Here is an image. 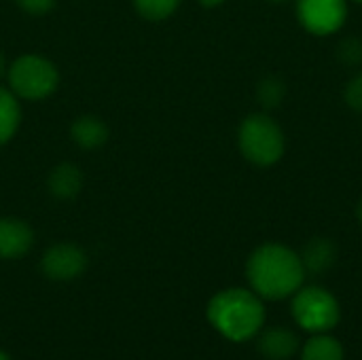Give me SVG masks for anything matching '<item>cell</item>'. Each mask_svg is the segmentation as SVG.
I'll return each mask as SVG.
<instances>
[{
	"label": "cell",
	"instance_id": "13",
	"mask_svg": "<svg viewBox=\"0 0 362 360\" xmlns=\"http://www.w3.org/2000/svg\"><path fill=\"white\" fill-rule=\"evenodd\" d=\"M19 121H21V108L17 95L11 89L0 87V146L15 136Z\"/></svg>",
	"mask_w": 362,
	"mask_h": 360
},
{
	"label": "cell",
	"instance_id": "5",
	"mask_svg": "<svg viewBox=\"0 0 362 360\" xmlns=\"http://www.w3.org/2000/svg\"><path fill=\"white\" fill-rule=\"evenodd\" d=\"M293 316L305 331L325 333L339 323V303L329 291L320 286H308L295 295Z\"/></svg>",
	"mask_w": 362,
	"mask_h": 360
},
{
	"label": "cell",
	"instance_id": "24",
	"mask_svg": "<svg viewBox=\"0 0 362 360\" xmlns=\"http://www.w3.org/2000/svg\"><path fill=\"white\" fill-rule=\"evenodd\" d=\"M0 360H11V359H8V354H6V352H2V350H0Z\"/></svg>",
	"mask_w": 362,
	"mask_h": 360
},
{
	"label": "cell",
	"instance_id": "1",
	"mask_svg": "<svg viewBox=\"0 0 362 360\" xmlns=\"http://www.w3.org/2000/svg\"><path fill=\"white\" fill-rule=\"evenodd\" d=\"M246 276L259 297L284 299L303 284L305 269L299 255L288 246L263 244L250 255Z\"/></svg>",
	"mask_w": 362,
	"mask_h": 360
},
{
	"label": "cell",
	"instance_id": "25",
	"mask_svg": "<svg viewBox=\"0 0 362 360\" xmlns=\"http://www.w3.org/2000/svg\"><path fill=\"white\" fill-rule=\"evenodd\" d=\"M352 2H356V4H362V0H352Z\"/></svg>",
	"mask_w": 362,
	"mask_h": 360
},
{
	"label": "cell",
	"instance_id": "14",
	"mask_svg": "<svg viewBox=\"0 0 362 360\" xmlns=\"http://www.w3.org/2000/svg\"><path fill=\"white\" fill-rule=\"evenodd\" d=\"M303 360H344V348L329 335L312 337L303 350Z\"/></svg>",
	"mask_w": 362,
	"mask_h": 360
},
{
	"label": "cell",
	"instance_id": "12",
	"mask_svg": "<svg viewBox=\"0 0 362 360\" xmlns=\"http://www.w3.org/2000/svg\"><path fill=\"white\" fill-rule=\"evenodd\" d=\"M83 174L74 163H59L49 174V191L57 199H72L81 193Z\"/></svg>",
	"mask_w": 362,
	"mask_h": 360
},
{
	"label": "cell",
	"instance_id": "6",
	"mask_svg": "<svg viewBox=\"0 0 362 360\" xmlns=\"http://www.w3.org/2000/svg\"><path fill=\"white\" fill-rule=\"evenodd\" d=\"M297 17L308 32L329 36L344 28L348 0H297Z\"/></svg>",
	"mask_w": 362,
	"mask_h": 360
},
{
	"label": "cell",
	"instance_id": "3",
	"mask_svg": "<svg viewBox=\"0 0 362 360\" xmlns=\"http://www.w3.org/2000/svg\"><path fill=\"white\" fill-rule=\"evenodd\" d=\"M238 146L250 163L269 168L282 159L286 149V138L282 127L269 115L255 112L240 123Z\"/></svg>",
	"mask_w": 362,
	"mask_h": 360
},
{
	"label": "cell",
	"instance_id": "15",
	"mask_svg": "<svg viewBox=\"0 0 362 360\" xmlns=\"http://www.w3.org/2000/svg\"><path fill=\"white\" fill-rule=\"evenodd\" d=\"M286 98V85L282 79L278 76H265L259 85H257V100L263 108L272 110L278 108Z\"/></svg>",
	"mask_w": 362,
	"mask_h": 360
},
{
	"label": "cell",
	"instance_id": "16",
	"mask_svg": "<svg viewBox=\"0 0 362 360\" xmlns=\"http://www.w3.org/2000/svg\"><path fill=\"white\" fill-rule=\"evenodd\" d=\"M138 13L148 21H163L180 6V0H134Z\"/></svg>",
	"mask_w": 362,
	"mask_h": 360
},
{
	"label": "cell",
	"instance_id": "20",
	"mask_svg": "<svg viewBox=\"0 0 362 360\" xmlns=\"http://www.w3.org/2000/svg\"><path fill=\"white\" fill-rule=\"evenodd\" d=\"M202 6H206V8H214V6H221L225 0H197Z\"/></svg>",
	"mask_w": 362,
	"mask_h": 360
},
{
	"label": "cell",
	"instance_id": "17",
	"mask_svg": "<svg viewBox=\"0 0 362 360\" xmlns=\"http://www.w3.org/2000/svg\"><path fill=\"white\" fill-rule=\"evenodd\" d=\"M337 57L346 66H361L362 64V40L356 36L344 38L337 47Z\"/></svg>",
	"mask_w": 362,
	"mask_h": 360
},
{
	"label": "cell",
	"instance_id": "10",
	"mask_svg": "<svg viewBox=\"0 0 362 360\" xmlns=\"http://www.w3.org/2000/svg\"><path fill=\"white\" fill-rule=\"evenodd\" d=\"M297 346H299L297 335L286 327L269 329L259 339V352L272 360L291 359L297 352Z\"/></svg>",
	"mask_w": 362,
	"mask_h": 360
},
{
	"label": "cell",
	"instance_id": "23",
	"mask_svg": "<svg viewBox=\"0 0 362 360\" xmlns=\"http://www.w3.org/2000/svg\"><path fill=\"white\" fill-rule=\"evenodd\" d=\"M267 2H272V4H284V2H288V0H267Z\"/></svg>",
	"mask_w": 362,
	"mask_h": 360
},
{
	"label": "cell",
	"instance_id": "9",
	"mask_svg": "<svg viewBox=\"0 0 362 360\" xmlns=\"http://www.w3.org/2000/svg\"><path fill=\"white\" fill-rule=\"evenodd\" d=\"M305 274L322 276L327 274L335 261H337V246L329 238H314L303 246V252L299 255Z\"/></svg>",
	"mask_w": 362,
	"mask_h": 360
},
{
	"label": "cell",
	"instance_id": "7",
	"mask_svg": "<svg viewBox=\"0 0 362 360\" xmlns=\"http://www.w3.org/2000/svg\"><path fill=\"white\" fill-rule=\"evenodd\" d=\"M42 274L51 280L66 282L78 278L87 267L85 252L74 244H55L51 246L40 261Z\"/></svg>",
	"mask_w": 362,
	"mask_h": 360
},
{
	"label": "cell",
	"instance_id": "4",
	"mask_svg": "<svg viewBox=\"0 0 362 360\" xmlns=\"http://www.w3.org/2000/svg\"><path fill=\"white\" fill-rule=\"evenodd\" d=\"M6 76L11 91L23 100H45L57 89L59 83V72L55 64L36 53L19 55L8 66Z\"/></svg>",
	"mask_w": 362,
	"mask_h": 360
},
{
	"label": "cell",
	"instance_id": "18",
	"mask_svg": "<svg viewBox=\"0 0 362 360\" xmlns=\"http://www.w3.org/2000/svg\"><path fill=\"white\" fill-rule=\"evenodd\" d=\"M344 100L346 104L356 110V112H362V70L356 72L344 87Z\"/></svg>",
	"mask_w": 362,
	"mask_h": 360
},
{
	"label": "cell",
	"instance_id": "2",
	"mask_svg": "<svg viewBox=\"0 0 362 360\" xmlns=\"http://www.w3.org/2000/svg\"><path fill=\"white\" fill-rule=\"evenodd\" d=\"M208 320L231 342H246L255 337L265 320L261 299L246 289H227L212 297L208 306Z\"/></svg>",
	"mask_w": 362,
	"mask_h": 360
},
{
	"label": "cell",
	"instance_id": "21",
	"mask_svg": "<svg viewBox=\"0 0 362 360\" xmlns=\"http://www.w3.org/2000/svg\"><path fill=\"white\" fill-rule=\"evenodd\" d=\"M6 70H8V66H6V59H4V55L0 53V79L6 74Z\"/></svg>",
	"mask_w": 362,
	"mask_h": 360
},
{
	"label": "cell",
	"instance_id": "8",
	"mask_svg": "<svg viewBox=\"0 0 362 360\" xmlns=\"http://www.w3.org/2000/svg\"><path fill=\"white\" fill-rule=\"evenodd\" d=\"M34 242V231L25 221L0 216V259L23 257Z\"/></svg>",
	"mask_w": 362,
	"mask_h": 360
},
{
	"label": "cell",
	"instance_id": "19",
	"mask_svg": "<svg viewBox=\"0 0 362 360\" xmlns=\"http://www.w3.org/2000/svg\"><path fill=\"white\" fill-rule=\"evenodd\" d=\"M15 2L32 15H42L55 6V0H15Z\"/></svg>",
	"mask_w": 362,
	"mask_h": 360
},
{
	"label": "cell",
	"instance_id": "11",
	"mask_svg": "<svg viewBox=\"0 0 362 360\" xmlns=\"http://www.w3.org/2000/svg\"><path fill=\"white\" fill-rule=\"evenodd\" d=\"M72 140L85 149V151H93L98 146H102L108 140V127L100 117L93 115H83L72 123Z\"/></svg>",
	"mask_w": 362,
	"mask_h": 360
},
{
	"label": "cell",
	"instance_id": "22",
	"mask_svg": "<svg viewBox=\"0 0 362 360\" xmlns=\"http://www.w3.org/2000/svg\"><path fill=\"white\" fill-rule=\"evenodd\" d=\"M356 219H358V223H361L362 227V197L358 199V204H356Z\"/></svg>",
	"mask_w": 362,
	"mask_h": 360
}]
</instances>
